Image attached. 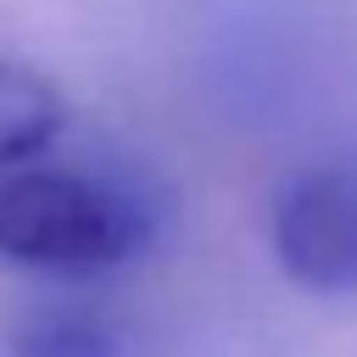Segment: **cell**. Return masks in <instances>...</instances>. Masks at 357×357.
Returning <instances> with one entry per match:
<instances>
[{
	"label": "cell",
	"mask_w": 357,
	"mask_h": 357,
	"mask_svg": "<svg viewBox=\"0 0 357 357\" xmlns=\"http://www.w3.org/2000/svg\"><path fill=\"white\" fill-rule=\"evenodd\" d=\"M268 245L284 279L312 296L357 290V156H324L273 184Z\"/></svg>",
	"instance_id": "7a4b0ae2"
},
{
	"label": "cell",
	"mask_w": 357,
	"mask_h": 357,
	"mask_svg": "<svg viewBox=\"0 0 357 357\" xmlns=\"http://www.w3.org/2000/svg\"><path fill=\"white\" fill-rule=\"evenodd\" d=\"M145 245V206L78 167H22L0 178V257L33 273H106Z\"/></svg>",
	"instance_id": "6da1fadb"
},
{
	"label": "cell",
	"mask_w": 357,
	"mask_h": 357,
	"mask_svg": "<svg viewBox=\"0 0 357 357\" xmlns=\"http://www.w3.org/2000/svg\"><path fill=\"white\" fill-rule=\"evenodd\" d=\"M56 128H61V95L39 73L0 61V178L33 167V156L56 139Z\"/></svg>",
	"instance_id": "3957f363"
},
{
	"label": "cell",
	"mask_w": 357,
	"mask_h": 357,
	"mask_svg": "<svg viewBox=\"0 0 357 357\" xmlns=\"http://www.w3.org/2000/svg\"><path fill=\"white\" fill-rule=\"evenodd\" d=\"M6 357H123V346L84 307H28L6 329Z\"/></svg>",
	"instance_id": "277c9868"
}]
</instances>
